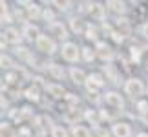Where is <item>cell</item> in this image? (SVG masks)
Wrapping results in <instances>:
<instances>
[{
    "label": "cell",
    "mask_w": 148,
    "mask_h": 137,
    "mask_svg": "<svg viewBox=\"0 0 148 137\" xmlns=\"http://www.w3.org/2000/svg\"><path fill=\"white\" fill-rule=\"evenodd\" d=\"M71 29L75 31V33H81V31H82V24H81V20L73 18V20H71Z\"/></svg>",
    "instance_id": "obj_29"
},
{
    "label": "cell",
    "mask_w": 148,
    "mask_h": 137,
    "mask_svg": "<svg viewBox=\"0 0 148 137\" xmlns=\"http://www.w3.org/2000/svg\"><path fill=\"white\" fill-rule=\"evenodd\" d=\"M8 20V4L0 0V22Z\"/></svg>",
    "instance_id": "obj_27"
},
{
    "label": "cell",
    "mask_w": 148,
    "mask_h": 137,
    "mask_svg": "<svg viewBox=\"0 0 148 137\" xmlns=\"http://www.w3.org/2000/svg\"><path fill=\"white\" fill-rule=\"evenodd\" d=\"M71 134H73V137H90V135H92L86 126H79V124H77V126H73Z\"/></svg>",
    "instance_id": "obj_19"
},
{
    "label": "cell",
    "mask_w": 148,
    "mask_h": 137,
    "mask_svg": "<svg viewBox=\"0 0 148 137\" xmlns=\"http://www.w3.org/2000/svg\"><path fill=\"white\" fill-rule=\"evenodd\" d=\"M112 134L113 137H132V128L126 123H115L112 126Z\"/></svg>",
    "instance_id": "obj_4"
},
{
    "label": "cell",
    "mask_w": 148,
    "mask_h": 137,
    "mask_svg": "<svg viewBox=\"0 0 148 137\" xmlns=\"http://www.w3.org/2000/svg\"><path fill=\"white\" fill-rule=\"evenodd\" d=\"M104 71H106V75L110 77L113 82H119V81H117V79H119V75H117V70H115V68H113L112 64H106V66H104Z\"/></svg>",
    "instance_id": "obj_21"
},
{
    "label": "cell",
    "mask_w": 148,
    "mask_h": 137,
    "mask_svg": "<svg viewBox=\"0 0 148 137\" xmlns=\"http://www.w3.org/2000/svg\"><path fill=\"white\" fill-rule=\"evenodd\" d=\"M0 68L11 70V68H13V60H11L9 57H5V55H0Z\"/></svg>",
    "instance_id": "obj_24"
},
{
    "label": "cell",
    "mask_w": 148,
    "mask_h": 137,
    "mask_svg": "<svg viewBox=\"0 0 148 137\" xmlns=\"http://www.w3.org/2000/svg\"><path fill=\"white\" fill-rule=\"evenodd\" d=\"M37 48L40 49V51H44V53H55V42L51 40V38L48 37V35H40L38 37V40H37Z\"/></svg>",
    "instance_id": "obj_3"
},
{
    "label": "cell",
    "mask_w": 148,
    "mask_h": 137,
    "mask_svg": "<svg viewBox=\"0 0 148 137\" xmlns=\"http://www.w3.org/2000/svg\"><path fill=\"white\" fill-rule=\"evenodd\" d=\"M97 135H99V137H110L108 130H104V128H97Z\"/></svg>",
    "instance_id": "obj_34"
},
{
    "label": "cell",
    "mask_w": 148,
    "mask_h": 137,
    "mask_svg": "<svg viewBox=\"0 0 148 137\" xmlns=\"http://www.w3.org/2000/svg\"><path fill=\"white\" fill-rule=\"evenodd\" d=\"M4 35H5V38H8L9 44H20V40H22V35L15 29V27H8Z\"/></svg>",
    "instance_id": "obj_12"
},
{
    "label": "cell",
    "mask_w": 148,
    "mask_h": 137,
    "mask_svg": "<svg viewBox=\"0 0 148 137\" xmlns=\"http://www.w3.org/2000/svg\"><path fill=\"white\" fill-rule=\"evenodd\" d=\"M4 88H5V81H4L2 77H0V90H4Z\"/></svg>",
    "instance_id": "obj_39"
},
{
    "label": "cell",
    "mask_w": 148,
    "mask_h": 137,
    "mask_svg": "<svg viewBox=\"0 0 148 137\" xmlns=\"http://www.w3.org/2000/svg\"><path fill=\"white\" fill-rule=\"evenodd\" d=\"M115 26H117V33H119L123 38L128 37L130 31H132V27H130V20H128V18H117V20H115Z\"/></svg>",
    "instance_id": "obj_9"
},
{
    "label": "cell",
    "mask_w": 148,
    "mask_h": 137,
    "mask_svg": "<svg viewBox=\"0 0 148 137\" xmlns=\"http://www.w3.org/2000/svg\"><path fill=\"white\" fill-rule=\"evenodd\" d=\"M86 38H90V40H97V29H95L93 26H88V29H86Z\"/></svg>",
    "instance_id": "obj_28"
},
{
    "label": "cell",
    "mask_w": 148,
    "mask_h": 137,
    "mask_svg": "<svg viewBox=\"0 0 148 137\" xmlns=\"http://www.w3.org/2000/svg\"><path fill=\"white\" fill-rule=\"evenodd\" d=\"M5 44H8V38H5L4 33H0V49H4V48H5Z\"/></svg>",
    "instance_id": "obj_33"
},
{
    "label": "cell",
    "mask_w": 148,
    "mask_h": 137,
    "mask_svg": "<svg viewBox=\"0 0 148 137\" xmlns=\"http://www.w3.org/2000/svg\"><path fill=\"white\" fill-rule=\"evenodd\" d=\"M137 110L146 115V113H148V102H146V101H139V102H137Z\"/></svg>",
    "instance_id": "obj_30"
},
{
    "label": "cell",
    "mask_w": 148,
    "mask_h": 137,
    "mask_svg": "<svg viewBox=\"0 0 148 137\" xmlns=\"http://www.w3.org/2000/svg\"><path fill=\"white\" fill-rule=\"evenodd\" d=\"M51 137H68V130L62 126H53L51 128Z\"/></svg>",
    "instance_id": "obj_23"
},
{
    "label": "cell",
    "mask_w": 148,
    "mask_h": 137,
    "mask_svg": "<svg viewBox=\"0 0 148 137\" xmlns=\"http://www.w3.org/2000/svg\"><path fill=\"white\" fill-rule=\"evenodd\" d=\"M49 33L53 37H57L59 40H66L68 38V29L62 26V22H51L49 24Z\"/></svg>",
    "instance_id": "obj_5"
},
{
    "label": "cell",
    "mask_w": 148,
    "mask_h": 137,
    "mask_svg": "<svg viewBox=\"0 0 148 137\" xmlns=\"http://www.w3.org/2000/svg\"><path fill=\"white\" fill-rule=\"evenodd\" d=\"M66 99H68V102H71V104H77V102H79V97L73 95V93H68Z\"/></svg>",
    "instance_id": "obj_32"
},
{
    "label": "cell",
    "mask_w": 148,
    "mask_h": 137,
    "mask_svg": "<svg viewBox=\"0 0 148 137\" xmlns=\"http://www.w3.org/2000/svg\"><path fill=\"white\" fill-rule=\"evenodd\" d=\"M70 75H71V81L73 82H77V84H82V82H86V75H84V71L82 70H77V68H71L70 70Z\"/></svg>",
    "instance_id": "obj_13"
},
{
    "label": "cell",
    "mask_w": 148,
    "mask_h": 137,
    "mask_svg": "<svg viewBox=\"0 0 148 137\" xmlns=\"http://www.w3.org/2000/svg\"><path fill=\"white\" fill-rule=\"evenodd\" d=\"M53 5H57L60 11H66L68 9V5H70V2H53Z\"/></svg>",
    "instance_id": "obj_31"
},
{
    "label": "cell",
    "mask_w": 148,
    "mask_h": 137,
    "mask_svg": "<svg viewBox=\"0 0 148 137\" xmlns=\"http://www.w3.org/2000/svg\"><path fill=\"white\" fill-rule=\"evenodd\" d=\"M79 57H81V51H79L77 44L73 42H66L62 46V59L68 60V62H77Z\"/></svg>",
    "instance_id": "obj_2"
},
{
    "label": "cell",
    "mask_w": 148,
    "mask_h": 137,
    "mask_svg": "<svg viewBox=\"0 0 148 137\" xmlns=\"http://www.w3.org/2000/svg\"><path fill=\"white\" fill-rule=\"evenodd\" d=\"M124 91H126L130 97L137 99V97H141L145 93V84H143L141 79H128L126 84H124Z\"/></svg>",
    "instance_id": "obj_1"
},
{
    "label": "cell",
    "mask_w": 148,
    "mask_h": 137,
    "mask_svg": "<svg viewBox=\"0 0 148 137\" xmlns=\"http://www.w3.org/2000/svg\"><path fill=\"white\" fill-rule=\"evenodd\" d=\"M0 108H8V99L4 95H0Z\"/></svg>",
    "instance_id": "obj_35"
},
{
    "label": "cell",
    "mask_w": 148,
    "mask_h": 137,
    "mask_svg": "<svg viewBox=\"0 0 148 137\" xmlns=\"http://www.w3.org/2000/svg\"><path fill=\"white\" fill-rule=\"evenodd\" d=\"M130 51H132V57H134V59H135V60H139V49H137V48H132Z\"/></svg>",
    "instance_id": "obj_37"
},
{
    "label": "cell",
    "mask_w": 148,
    "mask_h": 137,
    "mask_svg": "<svg viewBox=\"0 0 148 137\" xmlns=\"http://www.w3.org/2000/svg\"><path fill=\"white\" fill-rule=\"evenodd\" d=\"M106 8L110 11H113V13H117V15L126 13V4L119 2V0H110V2H106Z\"/></svg>",
    "instance_id": "obj_11"
},
{
    "label": "cell",
    "mask_w": 148,
    "mask_h": 137,
    "mask_svg": "<svg viewBox=\"0 0 148 137\" xmlns=\"http://www.w3.org/2000/svg\"><path fill=\"white\" fill-rule=\"evenodd\" d=\"M44 18H46V20H53V13H51L49 9H46V11H44Z\"/></svg>",
    "instance_id": "obj_36"
},
{
    "label": "cell",
    "mask_w": 148,
    "mask_h": 137,
    "mask_svg": "<svg viewBox=\"0 0 148 137\" xmlns=\"http://www.w3.org/2000/svg\"><path fill=\"white\" fill-rule=\"evenodd\" d=\"M104 101H106V104L108 106H112V108H121L124 106V101H123V97L117 93V91H108V93L104 95Z\"/></svg>",
    "instance_id": "obj_6"
},
{
    "label": "cell",
    "mask_w": 148,
    "mask_h": 137,
    "mask_svg": "<svg viewBox=\"0 0 148 137\" xmlns=\"http://www.w3.org/2000/svg\"><path fill=\"white\" fill-rule=\"evenodd\" d=\"M26 11H27V16H29V18H38V16H40V8H38L37 4H27Z\"/></svg>",
    "instance_id": "obj_20"
},
{
    "label": "cell",
    "mask_w": 148,
    "mask_h": 137,
    "mask_svg": "<svg viewBox=\"0 0 148 137\" xmlns=\"http://www.w3.org/2000/svg\"><path fill=\"white\" fill-rule=\"evenodd\" d=\"M95 55H97V53H95L93 49H90V48H84L82 49V57H84V60H86V62H92L95 59Z\"/></svg>",
    "instance_id": "obj_26"
},
{
    "label": "cell",
    "mask_w": 148,
    "mask_h": 137,
    "mask_svg": "<svg viewBox=\"0 0 148 137\" xmlns=\"http://www.w3.org/2000/svg\"><path fill=\"white\" fill-rule=\"evenodd\" d=\"M86 86L90 91H97L101 86H104V79H102V75H99V73H92L88 79H86Z\"/></svg>",
    "instance_id": "obj_7"
},
{
    "label": "cell",
    "mask_w": 148,
    "mask_h": 137,
    "mask_svg": "<svg viewBox=\"0 0 148 137\" xmlns=\"http://www.w3.org/2000/svg\"><path fill=\"white\" fill-rule=\"evenodd\" d=\"M46 90H48V93H49V95L57 97V99H59V97H66V95H64V88L59 86V84H48Z\"/></svg>",
    "instance_id": "obj_15"
},
{
    "label": "cell",
    "mask_w": 148,
    "mask_h": 137,
    "mask_svg": "<svg viewBox=\"0 0 148 137\" xmlns=\"http://www.w3.org/2000/svg\"><path fill=\"white\" fill-rule=\"evenodd\" d=\"M0 137H15V130L9 123H0Z\"/></svg>",
    "instance_id": "obj_17"
},
{
    "label": "cell",
    "mask_w": 148,
    "mask_h": 137,
    "mask_svg": "<svg viewBox=\"0 0 148 137\" xmlns=\"http://www.w3.org/2000/svg\"><path fill=\"white\" fill-rule=\"evenodd\" d=\"M15 53L20 57V59H24V60H33L31 59V55H29V49H26V48H22V46H16V49H15Z\"/></svg>",
    "instance_id": "obj_22"
},
{
    "label": "cell",
    "mask_w": 148,
    "mask_h": 137,
    "mask_svg": "<svg viewBox=\"0 0 148 137\" xmlns=\"http://www.w3.org/2000/svg\"><path fill=\"white\" fill-rule=\"evenodd\" d=\"M84 117H86L92 124H99V115H97V113H95L93 110H88L86 113H84Z\"/></svg>",
    "instance_id": "obj_25"
},
{
    "label": "cell",
    "mask_w": 148,
    "mask_h": 137,
    "mask_svg": "<svg viewBox=\"0 0 148 137\" xmlns=\"http://www.w3.org/2000/svg\"><path fill=\"white\" fill-rule=\"evenodd\" d=\"M26 97L29 101H38V99H40V90H38L37 84H33V86H29L26 90Z\"/></svg>",
    "instance_id": "obj_16"
},
{
    "label": "cell",
    "mask_w": 148,
    "mask_h": 137,
    "mask_svg": "<svg viewBox=\"0 0 148 137\" xmlns=\"http://www.w3.org/2000/svg\"><path fill=\"white\" fill-rule=\"evenodd\" d=\"M22 35H24L27 40H38L40 33H38V27H37V26L26 24V26H24V31H22Z\"/></svg>",
    "instance_id": "obj_10"
},
{
    "label": "cell",
    "mask_w": 148,
    "mask_h": 137,
    "mask_svg": "<svg viewBox=\"0 0 148 137\" xmlns=\"http://www.w3.org/2000/svg\"><path fill=\"white\" fill-rule=\"evenodd\" d=\"M95 51H97V57L101 60H112V57H113V51H112V48L108 44H104V42H99L97 44V48H95Z\"/></svg>",
    "instance_id": "obj_8"
},
{
    "label": "cell",
    "mask_w": 148,
    "mask_h": 137,
    "mask_svg": "<svg viewBox=\"0 0 148 137\" xmlns=\"http://www.w3.org/2000/svg\"><path fill=\"white\" fill-rule=\"evenodd\" d=\"M137 137H148V134H139Z\"/></svg>",
    "instance_id": "obj_41"
},
{
    "label": "cell",
    "mask_w": 148,
    "mask_h": 137,
    "mask_svg": "<svg viewBox=\"0 0 148 137\" xmlns=\"http://www.w3.org/2000/svg\"><path fill=\"white\" fill-rule=\"evenodd\" d=\"M141 31H143V35H145V37L148 38V22H146V24L143 26V29H141Z\"/></svg>",
    "instance_id": "obj_38"
},
{
    "label": "cell",
    "mask_w": 148,
    "mask_h": 137,
    "mask_svg": "<svg viewBox=\"0 0 148 137\" xmlns=\"http://www.w3.org/2000/svg\"><path fill=\"white\" fill-rule=\"evenodd\" d=\"M82 117H84V115H82L81 112H77V110H68V112H66V115H64L66 121H68V123H73L75 126H77V123L81 121Z\"/></svg>",
    "instance_id": "obj_14"
},
{
    "label": "cell",
    "mask_w": 148,
    "mask_h": 137,
    "mask_svg": "<svg viewBox=\"0 0 148 137\" xmlns=\"http://www.w3.org/2000/svg\"><path fill=\"white\" fill-rule=\"evenodd\" d=\"M145 123H146V126H148V113L145 115Z\"/></svg>",
    "instance_id": "obj_40"
},
{
    "label": "cell",
    "mask_w": 148,
    "mask_h": 137,
    "mask_svg": "<svg viewBox=\"0 0 148 137\" xmlns=\"http://www.w3.org/2000/svg\"><path fill=\"white\" fill-rule=\"evenodd\" d=\"M48 71H49V75L55 77V79H62V77H64V70H62V66H59V64H49Z\"/></svg>",
    "instance_id": "obj_18"
}]
</instances>
